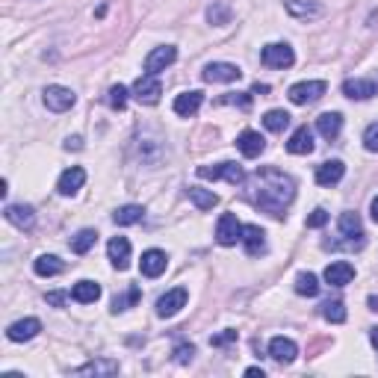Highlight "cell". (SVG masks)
Segmentation results:
<instances>
[{"mask_svg":"<svg viewBox=\"0 0 378 378\" xmlns=\"http://www.w3.org/2000/svg\"><path fill=\"white\" fill-rule=\"evenodd\" d=\"M95 242H98V234L92 231V228H86V231H80V234L71 240V252H74V254H86Z\"/></svg>","mask_w":378,"mask_h":378,"instance_id":"obj_35","label":"cell"},{"mask_svg":"<svg viewBox=\"0 0 378 378\" xmlns=\"http://www.w3.org/2000/svg\"><path fill=\"white\" fill-rule=\"evenodd\" d=\"M71 299L80 302V305H95L98 299H101V284H95V281H77L74 290H71Z\"/></svg>","mask_w":378,"mask_h":378,"instance_id":"obj_27","label":"cell"},{"mask_svg":"<svg viewBox=\"0 0 378 378\" xmlns=\"http://www.w3.org/2000/svg\"><path fill=\"white\" fill-rule=\"evenodd\" d=\"M187 299H189V293L184 287H177V290H169L166 295H160V302H157V314L163 319H169L175 317L180 307H187Z\"/></svg>","mask_w":378,"mask_h":378,"instance_id":"obj_11","label":"cell"},{"mask_svg":"<svg viewBox=\"0 0 378 378\" xmlns=\"http://www.w3.org/2000/svg\"><path fill=\"white\" fill-rule=\"evenodd\" d=\"M295 355H299V346L290 337H272L269 343V358L278 360V364H293Z\"/></svg>","mask_w":378,"mask_h":378,"instance_id":"obj_17","label":"cell"},{"mask_svg":"<svg viewBox=\"0 0 378 378\" xmlns=\"http://www.w3.org/2000/svg\"><path fill=\"white\" fill-rule=\"evenodd\" d=\"M295 293H299V295H307V299H314V295L319 293V278H317L314 272L295 275Z\"/></svg>","mask_w":378,"mask_h":378,"instance_id":"obj_32","label":"cell"},{"mask_svg":"<svg viewBox=\"0 0 378 378\" xmlns=\"http://www.w3.org/2000/svg\"><path fill=\"white\" fill-rule=\"evenodd\" d=\"M328 219H331V216H328V210L317 207V210L307 216V228H325V225H328Z\"/></svg>","mask_w":378,"mask_h":378,"instance_id":"obj_40","label":"cell"},{"mask_svg":"<svg viewBox=\"0 0 378 378\" xmlns=\"http://www.w3.org/2000/svg\"><path fill=\"white\" fill-rule=\"evenodd\" d=\"M187 195H189V201L199 207V210H213V207L219 204V195L210 192V189H201V187H189Z\"/></svg>","mask_w":378,"mask_h":378,"instance_id":"obj_30","label":"cell"},{"mask_svg":"<svg viewBox=\"0 0 378 378\" xmlns=\"http://www.w3.org/2000/svg\"><path fill=\"white\" fill-rule=\"evenodd\" d=\"M343 175H346V166H343L340 160H328L317 169V184L319 187H334L343 180Z\"/></svg>","mask_w":378,"mask_h":378,"instance_id":"obj_25","label":"cell"},{"mask_svg":"<svg viewBox=\"0 0 378 378\" xmlns=\"http://www.w3.org/2000/svg\"><path fill=\"white\" fill-rule=\"evenodd\" d=\"M65 302H69V293H47V305H54V307H62Z\"/></svg>","mask_w":378,"mask_h":378,"instance_id":"obj_44","label":"cell"},{"mask_svg":"<svg viewBox=\"0 0 378 378\" xmlns=\"http://www.w3.org/2000/svg\"><path fill=\"white\" fill-rule=\"evenodd\" d=\"M242 245H245V252H249V257H257L266 252V234H263V228L242 225Z\"/></svg>","mask_w":378,"mask_h":378,"instance_id":"obj_18","label":"cell"},{"mask_svg":"<svg viewBox=\"0 0 378 378\" xmlns=\"http://www.w3.org/2000/svg\"><path fill=\"white\" fill-rule=\"evenodd\" d=\"M263 124H266V130H272V134H284L287 124H290V112L287 110H269L266 116H263Z\"/></svg>","mask_w":378,"mask_h":378,"instance_id":"obj_33","label":"cell"},{"mask_svg":"<svg viewBox=\"0 0 378 378\" xmlns=\"http://www.w3.org/2000/svg\"><path fill=\"white\" fill-rule=\"evenodd\" d=\"M370 213H372V219L378 222V195H375V199H372V204H370Z\"/></svg>","mask_w":378,"mask_h":378,"instance_id":"obj_48","label":"cell"},{"mask_svg":"<svg viewBox=\"0 0 378 378\" xmlns=\"http://www.w3.org/2000/svg\"><path fill=\"white\" fill-rule=\"evenodd\" d=\"M325 83L322 80H305V83H295V86H290V101L293 104H299V107H305V104H317L319 98L325 95Z\"/></svg>","mask_w":378,"mask_h":378,"instance_id":"obj_6","label":"cell"},{"mask_svg":"<svg viewBox=\"0 0 378 378\" xmlns=\"http://www.w3.org/2000/svg\"><path fill=\"white\" fill-rule=\"evenodd\" d=\"M65 148H69V151H71V148H74V151H80V148H83V139H80V136H69V139H65Z\"/></svg>","mask_w":378,"mask_h":378,"instance_id":"obj_45","label":"cell"},{"mask_svg":"<svg viewBox=\"0 0 378 378\" xmlns=\"http://www.w3.org/2000/svg\"><path fill=\"white\" fill-rule=\"evenodd\" d=\"M142 219H145V210L139 204H124V207H119L116 213H112V222L116 225H136Z\"/></svg>","mask_w":378,"mask_h":378,"instance_id":"obj_31","label":"cell"},{"mask_svg":"<svg viewBox=\"0 0 378 378\" xmlns=\"http://www.w3.org/2000/svg\"><path fill=\"white\" fill-rule=\"evenodd\" d=\"M124 104H127V89L124 86H112L110 89V107L112 110H124Z\"/></svg>","mask_w":378,"mask_h":378,"instance_id":"obj_38","label":"cell"},{"mask_svg":"<svg viewBox=\"0 0 378 378\" xmlns=\"http://www.w3.org/2000/svg\"><path fill=\"white\" fill-rule=\"evenodd\" d=\"M352 278H355V266L346 260H334L325 266V281L331 287H346V284H352Z\"/></svg>","mask_w":378,"mask_h":378,"instance_id":"obj_14","label":"cell"},{"mask_svg":"<svg viewBox=\"0 0 378 378\" xmlns=\"http://www.w3.org/2000/svg\"><path fill=\"white\" fill-rule=\"evenodd\" d=\"M287 151L290 154H310V151H314V130H310L307 124L295 127L290 142H287Z\"/></svg>","mask_w":378,"mask_h":378,"instance_id":"obj_21","label":"cell"},{"mask_svg":"<svg viewBox=\"0 0 378 378\" xmlns=\"http://www.w3.org/2000/svg\"><path fill=\"white\" fill-rule=\"evenodd\" d=\"M245 199H249L257 210L269 213L272 219H284L287 207L295 199V180L284 175L281 169H257L249 180H245Z\"/></svg>","mask_w":378,"mask_h":378,"instance_id":"obj_1","label":"cell"},{"mask_svg":"<svg viewBox=\"0 0 378 378\" xmlns=\"http://www.w3.org/2000/svg\"><path fill=\"white\" fill-rule=\"evenodd\" d=\"M139 295H142L139 287H130L127 295H116V299H112V314H122V310H127L130 305H136Z\"/></svg>","mask_w":378,"mask_h":378,"instance_id":"obj_37","label":"cell"},{"mask_svg":"<svg viewBox=\"0 0 378 378\" xmlns=\"http://www.w3.org/2000/svg\"><path fill=\"white\" fill-rule=\"evenodd\" d=\"M322 317H325L328 322H334V325L346 322V305H343L340 299H331V302H325V305H322Z\"/></svg>","mask_w":378,"mask_h":378,"instance_id":"obj_34","label":"cell"},{"mask_svg":"<svg viewBox=\"0 0 378 378\" xmlns=\"http://www.w3.org/2000/svg\"><path fill=\"white\" fill-rule=\"evenodd\" d=\"M192 355H195L192 343H180V346H175V360H177V364H189Z\"/></svg>","mask_w":378,"mask_h":378,"instance_id":"obj_39","label":"cell"},{"mask_svg":"<svg viewBox=\"0 0 378 378\" xmlns=\"http://www.w3.org/2000/svg\"><path fill=\"white\" fill-rule=\"evenodd\" d=\"M252 92H260V95H266V92H269V86H266V83H254V89H252Z\"/></svg>","mask_w":378,"mask_h":378,"instance_id":"obj_49","label":"cell"},{"mask_svg":"<svg viewBox=\"0 0 378 378\" xmlns=\"http://www.w3.org/2000/svg\"><path fill=\"white\" fill-rule=\"evenodd\" d=\"M116 372H119V360H89V364L74 370V375H116Z\"/></svg>","mask_w":378,"mask_h":378,"instance_id":"obj_29","label":"cell"},{"mask_svg":"<svg viewBox=\"0 0 378 378\" xmlns=\"http://www.w3.org/2000/svg\"><path fill=\"white\" fill-rule=\"evenodd\" d=\"M175 59H177V47H175V45L154 47V51L145 57V71H148V74H160V71H166Z\"/></svg>","mask_w":378,"mask_h":378,"instance_id":"obj_8","label":"cell"},{"mask_svg":"<svg viewBox=\"0 0 378 378\" xmlns=\"http://www.w3.org/2000/svg\"><path fill=\"white\" fill-rule=\"evenodd\" d=\"M237 148L242 151V157L254 160V157L263 154V148H266V139H263V136L257 134V130H242V134L237 136Z\"/></svg>","mask_w":378,"mask_h":378,"instance_id":"obj_19","label":"cell"},{"mask_svg":"<svg viewBox=\"0 0 378 378\" xmlns=\"http://www.w3.org/2000/svg\"><path fill=\"white\" fill-rule=\"evenodd\" d=\"M222 104H240V107L245 110V107L252 104V98L245 95V92H231V95H225V98H222Z\"/></svg>","mask_w":378,"mask_h":378,"instance_id":"obj_42","label":"cell"},{"mask_svg":"<svg viewBox=\"0 0 378 378\" xmlns=\"http://www.w3.org/2000/svg\"><path fill=\"white\" fill-rule=\"evenodd\" d=\"M74 101H77V95H74L71 89H65V86H47V89H45V107L54 110V112L71 110Z\"/></svg>","mask_w":378,"mask_h":378,"instance_id":"obj_10","label":"cell"},{"mask_svg":"<svg viewBox=\"0 0 378 378\" xmlns=\"http://www.w3.org/2000/svg\"><path fill=\"white\" fill-rule=\"evenodd\" d=\"M207 18H210V24H228L231 21V6L222 4V0H216V4L207 9Z\"/></svg>","mask_w":378,"mask_h":378,"instance_id":"obj_36","label":"cell"},{"mask_svg":"<svg viewBox=\"0 0 378 378\" xmlns=\"http://www.w3.org/2000/svg\"><path fill=\"white\" fill-rule=\"evenodd\" d=\"M83 184H86V172L80 169V166H71V169H65V172L59 175L57 189H59V195H74Z\"/></svg>","mask_w":378,"mask_h":378,"instance_id":"obj_24","label":"cell"},{"mask_svg":"<svg viewBox=\"0 0 378 378\" xmlns=\"http://www.w3.org/2000/svg\"><path fill=\"white\" fill-rule=\"evenodd\" d=\"M160 95H163V86H160L157 74H142L134 83V101L142 107H154L160 101Z\"/></svg>","mask_w":378,"mask_h":378,"instance_id":"obj_3","label":"cell"},{"mask_svg":"<svg viewBox=\"0 0 378 378\" xmlns=\"http://www.w3.org/2000/svg\"><path fill=\"white\" fill-rule=\"evenodd\" d=\"M245 375H249V378H257V375H260V378H263V370H260V367H249V370H245Z\"/></svg>","mask_w":378,"mask_h":378,"instance_id":"obj_46","label":"cell"},{"mask_svg":"<svg viewBox=\"0 0 378 378\" xmlns=\"http://www.w3.org/2000/svg\"><path fill=\"white\" fill-rule=\"evenodd\" d=\"M199 177L204 180H219L225 177L228 184H245V172L242 166H237V163H219V166H199Z\"/></svg>","mask_w":378,"mask_h":378,"instance_id":"obj_5","label":"cell"},{"mask_svg":"<svg viewBox=\"0 0 378 378\" xmlns=\"http://www.w3.org/2000/svg\"><path fill=\"white\" fill-rule=\"evenodd\" d=\"M284 9L299 21H310V18H319L325 15V6L317 4V0H284Z\"/></svg>","mask_w":378,"mask_h":378,"instance_id":"obj_12","label":"cell"},{"mask_svg":"<svg viewBox=\"0 0 378 378\" xmlns=\"http://www.w3.org/2000/svg\"><path fill=\"white\" fill-rule=\"evenodd\" d=\"M260 62L266 65V69H290V65L295 62V54H293L290 45L275 42V45H266V47H263Z\"/></svg>","mask_w":378,"mask_h":378,"instance_id":"obj_4","label":"cell"},{"mask_svg":"<svg viewBox=\"0 0 378 378\" xmlns=\"http://www.w3.org/2000/svg\"><path fill=\"white\" fill-rule=\"evenodd\" d=\"M364 145H367V151H378V122L367 127V134H364Z\"/></svg>","mask_w":378,"mask_h":378,"instance_id":"obj_41","label":"cell"},{"mask_svg":"<svg viewBox=\"0 0 378 378\" xmlns=\"http://www.w3.org/2000/svg\"><path fill=\"white\" fill-rule=\"evenodd\" d=\"M4 216H6V222H12L15 228H21V231H30V228L36 225V213H33L30 204H9V207L4 210Z\"/></svg>","mask_w":378,"mask_h":378,"instance_id":"obj_16","label":"cell"},{"mask_svg":"<svg viewBox=\"0 0 378 378\" xmlns=\"http://www.w3.org/2000/svg\"><path fill=\"white\" fill-rule=\"evenodd\" d=\"M234 340H237V331H225L219 337H213L210 343H213V346H228V343H234Z\"/></svg>","mask_w":378,"mask_h":378,"instance_id":"obj_43","label":"cell"},{"mask_svg":"<svg viewBox=\"0 0 378 378\" xmlns=\"http://www.w3.org/2000/svg\"><path fill=\"white\" fill-rule=\"evenodd\" d=\"M33 272H36L39 278H54V275L65 272V263L57 254H42V257H36V263H33Z\"/></svg>","mask_w":378,"mask_h":378,"instance_id":"obj_26","label":"cell"},{"mask_svg":"<svg viewBox=\"0 0 378 378\" xmlns=\"http://www.w3.org/2000/svg\"><path fill=\"white\" fill-rule=\"evenodd\" d=\"M166 266H169V257H166V252H160V249H148L142 254V260H139V269H142L145 278H160L163 272H166Z\"/></svg>","mask_w":378,"mask_h":378,"instance_id":"obj_13","label":"cell"},{"mask_svg":"<svg viewBox=\"0 0 378 378\" xmlns=\"http://www.w3.org/2000/svg\"><path fill=\"white\" fill-rule=\"evenodd\" d=\"M317 130L325 139H337L340 130H343V116L340 112H322V116L317 119Z\"/></svg>","mask_w":378,"mask_h":378,"instance_id":"obj_28","label":"cell"},{"mask_svg":"<svg viewBox=\"0 0 378 378\" xmlns=\"http://www.w3.org/2000/svg\"><path fill=\"white\" fill-rule=\"evenodd\" d=\"M201 77L207 83H234V80L242 77V71H240V65H231V62H210V65H204Z\"/></svg>","mask_w":378,"mask_h":378,"instance_id":"obj_7","label":"cell"},{"mask_svg":"<svg viewBox=\"0 0 378 378\" xmlns=\"http://www.w3.org/2000/svg\"><path fill=\"white\" fill-rule=\"evenodd\" d=\"M107 254H110L112 266H116L119 272H124L130 266V242L124 237H112L110 245H107Z\"/></svg>","mask_w":378,"mask_h":378,"instance_id":"obj_22","label":"cell"},{"mask_svg":"<svg viewBox=\"0 0 378 378\" xmlns=\"http://www.w3.org/2000/svg\"><path fill=\"white\" fill-rule=\"evenodd\" d=\"M201 104H204V92H184V95L175 98L172 110H175V116L189 119V116H195V112L201 110Z\"/></svg>","mask_w":378,"mask_h":378,"instance_id":"obj_15","label":"cell"},{"mask_svg":"<svg viewBox=\"0 0 378 378\" xmlns=\"http://www.w3.org/2000/svg\"><path fill=\"white\" fill-rule=\"evenodd\" d=\"M216 240H219V245H237V242H242V225H240V219L234 216V213H225V216L219 219Z\"/></svg>","mask_w":378,"mask_h":378,"instance_id":"obj_9","label":"cell"},{"mask_svg":"<svg viewBox=\"0 0 378 378\" xmlns=\"http://www.w3.org/2000/svg\"><path fill=\"white\" fill-rule=\"evenodd\" d=\"M364 225H360V216L358 213H343L340 216V240L337 242H328L331 249H340V245H346V249H364Z\"/></svg>","mask_w":378,"mask_h":378,"instance_id":"obj_2","label":"cell"},{"mask_svg":"<svg viewBox=\"0 0 378 378\" xmlns=\"http://www.w3.org/2000/svg\"><path fill=\"white\" fill-rule=\"evenodd\" d=\"M39 331H42V322H39V319H33V317H27V319L12 322V325H9V331H6V337H9L12 343H24V340H33Z\"/></svg>","mask_w":378,"mask_h":378,"instance_id":"obj_20","label":"cell"},{"mask_svg":"<svg viewBox=\"0 0 378 378\" xmlns=\"http://www.w3.org/2000/svg\"><path fill=\"white\" fill-rule=\"evenodd\" d=\"M375 92H378V86L372 83V80L355 77V80H346V83H343V95L352 98V101H370Z\"/></svg>","mask_w":378,"mask_h":378,"instance_id":"obj_23","label":"cell"},{"mask_svg":"<svg viewBox=\"0 0 378 378\" xmlns=\"http://www.w3.org/2000/svg\"><path fill=\"white\" fill-rule=\"evenodd\" d=\"M370 343L378 349V325H375V328H370Z\"/></svg>","mask_w":378,"mask_h":378,"instance_id":"obj_47","label":"cell"}]
</instances>
